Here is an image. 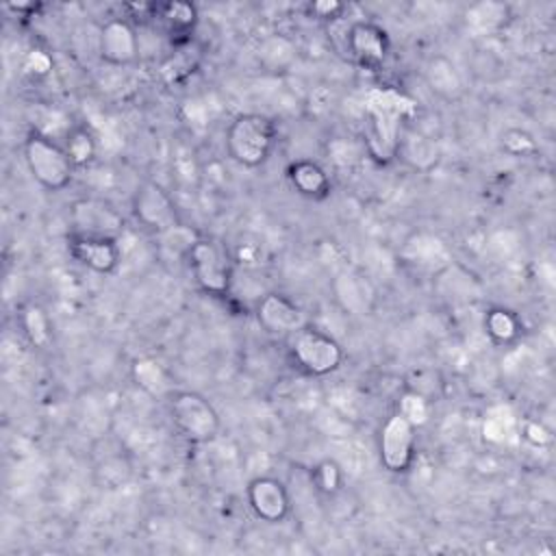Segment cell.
<instances>
[{
    "label": "cell",
    "instance_id": "6da1fadb",
    "mask_svg": "<svg viewBox=\"0 0 556 556\" xmlns=\"http://www.w3.org/2000/svg\"><path fill=\"white\" fill-rule=\"evenodd\" d=\"M276 124L263 113H241L226 128L228 156L241 167H261L274 152Z\"/></svg>",
    "mask_w": 556,
    "mask_h": 556
},
{
    "label": "cell",
    "instance_id": "7a4b0ae2",
    "mask_svg": "<svg viewBox=\"0 0 556 556\" xmlns=\"http://www.w3.org/2000/svg\"><path fill=\"white\" fill-rule=\"evenodd\" d=\"M26 167L30 176L48 191H61L72 182L74 163L65 146L56 143L50 135L41 130L28 132L22 146Z\"/></svg>",
    "mask_w": 556,
    "mask_h": 556
},
{
    "label": "cell",
    "instance_id": "3957f363",
    "mask_svg": "<svg viewBox=\"0 0 556 556\" xmlns=\"http://www.w3.org/2000/svg\"><path fill=\"white\" fill-rule=\"evenodd\" d=\"M169 417L176 432L189 443H208L219 432V413L200 393L178 391L169 397Z\"/></svg>",
    "mask_w": 556,
    "mask_h": 556
},
{
    "label": "cell",
    "instance_id": "277c9868",
    "mask_svg": "<svg viewBox=\"0 0 556 556\" xmlns=\"http://www.w3.org/2000/svg\"><path fill=\"white\" fill-rule=\"evenodd\" d=\"M289 354L308 376H328L343 363V348L339 341L308 326L289 337Z\"/></svg>",
    "mask_w": 556,
    "mask_h": 556
},
{
    "label": "cell",
    "instance_id": "5b68a950",
    "mask_svg": "<svg viewBox=\"0 0 556 556\" xmlns=\"http://www.w3.org/2000/svg\"><path fill=\"white\" fill-rule=\"evenodd\" d=\"M185 256L189 261V269L195 285L204 293H211V295L228 293L232 282V265L219 243L198 237L189 245Z\"/></svg>",
    "mask_w": 556,
    "mask_h": 556
},
{
    "label": "cell",
    "instance_id": "8992f818",
    "mask_svg": "<svg viewBox=\"0 0 556 556\" xmlns=\"http://www.w3.org/2000/svg\"><path fill=\"white\" fill-rule=\"evenodd\" d=\"M132 215L137 224L154 235H165L180 226V215L174 198L163 185L143 180L132 193Z\"/></svg>",
    "mask_w": 556,
    "mask_h": 556
},
{
    "label": "cell",
    "instance_id": "52a82bcc",
    "mask_svg": "<svg viewBox=\"0 0 556 556\" xmlns=\"http://www.w3.org/2000/svg\"><path fill=\"white\" fill-rule=\"evenodd\" d=\"M417 426L406 419L400 410L387 417L378 437L380 463L391 473H404L415 460V441Z\"/></svg>",
    "mask_w": 556,
    "mask_h": 556
},
{
    "label": "cell",
    "instance_id": "ba28073f",
    "mask_svg": "<svg viewBox=\"0 0 556 556\" xmlns=\"http://www.w3.org/2000/svg\"><path fill=\"white\" fill-rule=\"evenodd\" d=\"M345 48L358 67L376 72L387 63L391 41L382 26L374 22H354L345 35Z\"/></svg>",
    "mask_w": 556,
    "mask_h": 556
},
{
    "label": "cell",
    "instance_id": "9c48e42d",
    "mask_svg": "<svg viewBox=\"0 0 556 556\" xmlns=\"http://www.w3.org/2000/svg\"><path fill=\"white\" fill-rule=\"evenodd\" d=\"M72 232L89 237H109L117 239L124 232V217L106 202L96 198L74 200L70 206Z\"/></svg>",
    "mask_w": 556,
    "mask_h": 556
},
{
    "label": "cell",
    "instance_id": "30bf717a",
    "mask_svg": "<svg viewBox=\"0 0 556 556\" xmlns=\"http://www.w3.org/2000/svg\"><path fill=\"white\" fill-rule=\"evenodd\" d=\"M98 54L109 65H130L139 56V35L130 20L111 17L100 26Z\"/></svg>",
    "mask_w": 556,
    "mask_h": 556
},
{
    "label": "cell",
    "instance_id": "8fae6325",
    "mask_svg": "<svg viewBox=\"0 0 556 556\" xmlns=\"http://www.w3.org/2000/svg\"><path fill=\"white\" fill-rule=\"evenodd\" d=\"M67 250L83 267L96 274H113L122 261L117 239L109 237H89L72 232L67 239Z\"/></svg>",
    "mask_w": 556,
    "mask_h": 556
},
{
    "label": "cell",
    "instance_id": "7c38bea8",
    "mask_svg": "<svg viewBox=\"0 0 556 556\" xmlns=\"http://www.w3.org/2000/svg\"><path fill=\"white\" fill-rule=\"evenodd\" d=\"M248 504L252 513L267 523L282 521L291 508L287 486L274 476H258L248 484Z\"/></svg>",
    "mask_w": 556,
    "mask_h": 556
},
{
    "label": "cell",
    "instance_id": "4fadbf2b",
    "mask_svg": "<svg viewBox=\"0 0 556 556\" xmlns=\"http://www.w3.org/2000/svg\"><path fill=\"white\" fill-rule=\"evenodd\" d=\"M256 317L265 330L289 337L308 326L304 308L282 293H265L256 304Z\"/></svg>",
    "mask_w": 556,
    "mask_h": 556
},
{
    "label": "cell",
    "instance_id": "5bb4252c",
    "mask_svg": "<svg viewBox=\"0 0 556 556\" xmlns=\"http://www.w3.org/2000/svg\"><path fill=\"white\" fill-rule=\"evenodd\" d=\"M152 20L174 46H187L198 26V7L191 2H161L154 4Z\"/></svg>",
    "mask_w": 556,
    "mask_h": 556
},
{
    "label": "cell",
    "instance_id": "9a60e30c",
    "mask_svg": "<svg viewBox=\"0 0 556 556\" xmlns=\"http://www.w3.org/2000/svg\"><path fill=\"white\" fill-rule=\"evenodd\" d=\"M287 178H289L291 187L304 198L321 200L330 193V176L315 161L302 159V161L291 163L289 169H287Z\"/></svg>",
    "mask_w": 556,
    "mask_h": 556
},
{
    "label": "cell",
    "instance_id": "2e32d148",
    "mask_svg": "<svg viewBox=\"0 0 556 556\" xmlns=\"http://www.w3.org/2000/svg\"><path fill=\"white\" fill-rule=\"evenodd\" d=\"M484 330L486 334L500 343V345H508L513 341H517L519 332H521V321L519 317L508 311V308H491L484 315Z\"/></svg>",
    "mask_w": 556,
    "mask_h": 556
},
{
    "label": "cell",
    "instance_id": "e0dca14e",
    "mask_svg": "<svg viewBox=\"0 0 556 556\" xmlns=\"http://www.w3.org/2000/svg\"><path fill=\"white\" fill-rule=\"evenodd\" d=\"M135 382L150 395H165L172 389L167 371L152 358H139L132 363Z\"/></svg>",
    "mask_w": 556,
    "mask_h": 556
},
{
    "label": "cell",
    "instance_id": "ac0fdd59",
    "mask_svg": "<svg viewBox=\"0 0 556 556\" xmlns=\"http://www.w3.org/2000/svg\"><path fill=\"white\" fill-rule=\"evenodd\" d=\"M22 330L26 334V339L35 345V348H48L52 343V326H50V317L46 315V311L37 304H28L22 311Z\"/></svg>",
    "mask_w": 556,
    "mask_h": 556
},
{
    "label": "cell",
    "instance_id": "d6986e66",
    "mask_svg": "<svg viewBox=\"0 0 556 556\" xmlns=\"http://www.w3.org/2000/svg\"><path fill=\"white\" fill-rule=\"evenodd\" d=\"M65 150L74 163V167H83L93 161L96 156V139L85 128H76L67 135Z\"/></svg>",
    "mask_w": 556,
    "mask_h": 556
},
{
    "label": "cell",
    "instance_id": "ffe728a7",
    "mask_svg": "<svg viewBox=\"0 0 556 556\" xmlns=\"http://www.w3.org/2000/svg\"><path fill=\"white\" fill-rule=\"evenodd\" d=\"M313 482L321 493H337L341 486V469L334 460H321L313 469Z\"/></svg>",
    "mask_w": 556,
    "mask_h": 556
},
{
    "label": "cell",
    "instance_id": "44dd1931",
    "mask_svg": "<svg viewBox=\"0 0 556 556\" xmlns=\"http://www.w3.org/2000/svg\"><path fill=\"white\" fill-rule=\"evenodd\" d=\"M406 419H410L415 426H421L428 419V404L419 393H406L400 400V408H397Z\"/></svg>",
    "mask_w": 556,
    "mask_h": 556
},
{
    "label": "cell",
    "instance_id": "7402d4cb",
    "mask_svg": "<svg viewBox=\"0 0 556 556\" xmlns=\"http://www.w3.org/2000/svg\"><path fill=\"white\" fill-rule=\"evenodd\" d=\"M523 437H526L532 445H536V447H543V445H547V443L552 441L549 430H547L543 424H539V421H526V424H523Z\"/></svg>",
    "mask_w": 556,
    "mask_h": 556
},
{
    "label": "cell",
    "instance_id": "603a6c76",
    "mask_svg": "<svg viewBox=\"0 0 556 556\" xmlns=\"http://www.w3.org/2000/svg\"><path fill=\"white\" fill-rule=\"evenodd\" d=\"M50 56L46 54V52H41V50H33V52H28V56H26V61H24V70L28 72V74H33V76H39V74H46L48 70H50Z\"/></svg>",
    "mask_w": 556,
    "mask_h": 556
},
{
    "label": "cell",
    "instance_id": "cb8c5ba5",
    "mask_svg": "<svg viewBox=\"0 0 556 556\" xmlns=\"http://www.w3.org/2000/svg\"><path fill=\"white\" fill-rule=\"evenodd\" d=\"M343 9L345 7L341 2H313L308 7V11L315 17H319V20H334V17H339L343 13Z\"/></svg>",
    "mask_w": 556,
    "mask_h": 556
}]
</instances>
